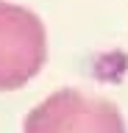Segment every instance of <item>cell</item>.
Listing matches in <instances>:
<instances>
[{
	"mask_svg": "<svg viewBox=\"0 0 128 133\" xmlns=\"http://www.w3.org/2000/svg\"><path fill=\"white\" fill-rule=\"evenodd\" d=\"M47 36L34 11L0 0V91L25 86L45 66Z\"/></svg>",
	"mask_w": 128,
	"mask_h": 133,
	"instance_id": "1",
	"label": "cell"
},
{
	"mask_svg": "<svg viewBox=\"0 0 128 133\" xmlns=\"http://www.w3.org/2000/svg\"><path fill=\"white\" fill-rule=\"evenodd\" d=\"M25 133H125V122L109 100L61 89L28 114Z\"/></svg>",
	"mask_w": 128,
	"mask_h": 133,
	"instance_id": "2",
	"label": "cell"
}]
</instances>
